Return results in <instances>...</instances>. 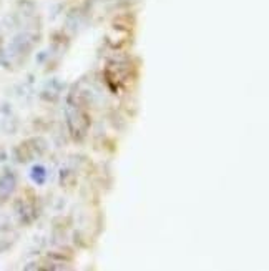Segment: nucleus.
I'll list each match as a JSON object with an SVG mask.
<instances>
[{
	"label": "nucleus",
	"instance_id": "1",
	"mask_svg": "<svg viewBox=\"0 0 269 271\" xmlns=\"http://www.w3.org/2000/svg\"><path fill=\"white\" fill-rule=\"evenodd\" d=\"M66 123H69L72 137L75 140H83V137L88 132L90 118L80 107L70 103L69 108H66Z\"/></svg>",
	"mask_w": 269,
	"mask_h": 271
},
{
	"label": "nucleus",
	"instance_id": "2",
	"mask_svg": "<svg viewBox=\"0 0 269 271\" xmlns=\"http://www.w3.org/2000/svg\"><path fill=\"white\" fill-rule=\"evenodd\" d=\"M17 178L14 173H4L0 176V200H7L15 192Z\"/></svg>",
	"mask_w": 269,
	"mask_h": 271
},
{
	"label": "nucleus",
	"instance_id": "3",
	"mask_svg": "<svg viewBox=\"0 0 269 271\" xmlns=\"http://www.w3.org/2000/svg\"><path fill=\"white\" fill-rule=\"evenodd\" d=\"M30 176H32V180L37 185H44L45 183V178H47V171H45V168H42V166H33Z\"/></svg>",
	"mask_w": 269,
	"mask_h": 271
}]
</instances>
